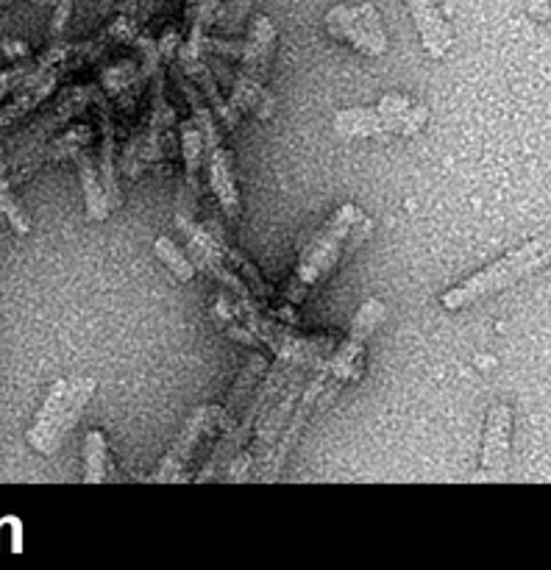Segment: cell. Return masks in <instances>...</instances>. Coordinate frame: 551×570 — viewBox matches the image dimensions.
<instances>
[{"mask_svg": "<svg viewBox=\"0 0 551 570\" xmlns=\"http://www.w3.org/2000/svg\"><path fill=\"white\" fill-rule=\"evenodd\" d=\"M373 220L354 204H343L298 250V265L284 287V298L293 306H301L309 298L312 289L321 287L328 276L348 259L365 237L371 234Z\"/></svg>", "mask_w": 551, "mask_h": 570, "instance_id": "6da1fadb", "label": "cell"}, {"mask_svg": "<svg viewBox=\"0 0 551 570\" xmlns=\"http://www.w3.org/2000/svg\"><path fill=\"white\" fill-rule=\"evenodd\" d=\"M549 265H551V237H532L529 243L506 250L501 259L484 265L482 271L468 276L465 282H460L456 287L445 289V293L440 295V304H443V309L449 312L468 309V306L482 304V301L493 298V295L527 282L529 276H534V273H540Z\"/></svg>", "mask_w": 551, "mask_h": 570, "instance_id": "7a4b0ae2", "label": "cell"}, {"mask_svg": "<svg viewBox=\"0 0 551 570\" xmlns=\"http://www.w3.org/2000/svg\"><path fill=\"white\" fill-rule=\"evenodd\" d=\"M95 390H98V379L92 376H72V379H56L48 390V399L39 406L37 417H33L31 429H28L26 440L37 454L53 456L59 451L61 440L76 429L81 421L83 410L92 401Z\"/></svg>", "mask_w": 551, "mask_h": 570, "instance_id": "3957f363", "label": "cell"}, {"mask_svg": "<svg viewBox=\"0 0 551 570\" xmlns=\"http://www.w3.org/2000/svg\"><path fill=\"white\" fill-rule=\"evenodd\" d=\"M273 48H276V28H273L270 17L256 14L243 45V59H239V72L234 78L228 104L237 111L259 117V120H267L273 115V98L265 89Z\"/></svg>", "mask_w": 551, "mask_h": 570, "instance_id": "277c9868", "label": "cell"}, {"mask_svg": "<svg viewBox=\"0 0 551 570\" xmlns=\"http://www.w3.org/2000/svg\"><path fill=\"white\" fill-rule=\"evenodd\" d=\"M178 78H181V89H184V95H187L189 109H193L195 128L200 131V154H204L206 170H209L211 193H215L223 215H226L232 223H239L243 204H239L237 178H234V154L226 148V145H223L220 131H217L215 115H211L209 106L200 100L198 89L189 87V81L184 76H178Z\"/></svg>", "mask_w": 551, "mask_h": 570, "instance_id": "5b68a950", "label": "cell"}, {"mask_svg": "<svg viewBox=\"0 0 551 570\" xmlns=\"http://www.w3.org/2000/svg\"><path fill=\"white\" fill-rule=\"evenodd\" d=\"M429 120V106L406 95H384L371 109H343L334 115V131L340 137H415Z\"/></svg>", "mask_w": 551, "mask_h": 570, "instance_id": "8992f818", "label": "cell"}, {"mask_svg": "<svg viewBox=\"0 0 551 570\" xmlns=\"http://www.w3.org/2000/svg\"><path fill=\"white\" fill-rule=\"evenodd\" d=\"M323 26H326L328 37L343 45H351V48L371 56V59H378V56L390 50L382 17H378V9L373 3L332 6L326 17H323Z\"/></svg>", "mask_w": 551, "mask_h": 570, "instance_id": "52a82bcc", "label": "cell"}, {"mask_svg": "<svg viewBox=\"0 0 551 570\" xmlns=\"http://www.w3.org/2000/svg\"><path fill=\"white\" fill-rule=\"evenodd\" d=\"M217 423H220V406L217 404L195 406V410L187 415V421L181 423V429H178L170 449H167L165 456H161L159 468L154 471L150 482H184V479H187L189 460H193L200 438H204L206 432H211Z\"/></svg>", "mask_w": 551, "mask_h": 570, "instance_id": "ba28073f", "label": "cell"}, {"mask_svg": "<svg viewBox=\"0 0 551 570\" xmlns=\"http://www.w3.org/2000/svg\"><path fill=\"white\" fill-rule=\"evenodd\" d=\"M512 451V406L504 401H495L484 421L482 438V460H479L476 482H499L510 465Z\"/></svg>", "mask_w": 551, "mask_h": 570, "instance_id": "9c48e42d", "label": "cell"}, {"mask_svg": "<svg viewBox=\"0 0 551 570\" xmlns=\"http://www.w3.org/2000/svg\"><path fill=\"white\" fill-rule=\"evenodd\" d=\"M150 117H148V131H145L142 139H134L131 142V150H128V156L122 159V165H128V176H137V167L142 165V161H150V159H159L161 156V134L170 128L173 122V109L167 106L165 100V76L161 72H156L154 78V92H150Z\"/></svg>", "mask_w": 551, "mask_h": 570, "instance_id": "30bf717a", "label": "cell"}, {"mask_svg": "<svg viewBox=\"0 0 551 570\" xmlns=\"http://www.w3.org/2000/svg\"><path fill=\"white\" fill-rule=\"evenodd\" d=\"M406 9H410L412 22H415L417 33H421L426 53L437 61L445 59L451 45H454V33H451V26L440 14L437 3L434 0H406Z\"/></svg>", "mask_w": 551, "mask_h": 570, "instance_id": "8fae6325", "label": "cell"}, {"mask_svg": "<svg viewBox=\"0 0 551 570\" xmlns=\"http://www.w3.org/2000/svg\"><path fill=\"white\" fill-rule=\"evenodd\" d=\"M100 106V161H98V173H100V184H104V193L109 198L111 209L122 204L120 195V181H117V170H115V120H111V109L109 100L98 98Z\"/></svg>", "mask_w": 551, "mask_h": 570, "instance_id": "7c38bea8", "label": "cell"}, {"mask_svg": "<svg viewBox=\"0 0 551 570\" xmlns=\"http://www.w3.org/2000/svg\"><path fill=\"white\" fill-rule=\"evenodd\" d=\"M78 161V176H81V193H83V204H87V217L89 220H106L111 212L109 198L104 193V184H100V173L95 167L92 154L87 148H76L72 150Z\"/></svg>", "mask_w": 551, "mask_h": 570, "instance_id": "4fadbf2b", "label": "cell"}, {"mask_svg": "<svg viewBox=\"0 0 551 570\" xmlns=\"http://www.w3.org/2000/svg\"><path fill=\"white\" fill-rule=\"evenodd\" d=\"M265 367H267L265 356H259V354L250 356L248 365H245V371L239 373V379H237V382H234L232 393H228V401L220 406V423H217V426L232 429L234 423H237L239 406H243L245 399H248V395L254 393L256 382H259V379L265 376Z\"/></svg>", "mask_w": 551, "mask_h": 570, "instance_id": "5bb4252c", "label": "cell"}, {"mask_svg": "<svg viewBox=\"0 0 551 570\" xmlns=\"http://www.w3.org/2000/svg\"><path fill=\"white\" fill-rule=\"evenodd\" d=\"M181 142H184V156H187V184H184V204L193 200L198 195V167L204 161L200 154V131L195 128V122H181ZM181 204V206H184Z\"/></svg>", "mask_w": 551, "mask_h": 570, "instance_id": "9a60e30c", "label": "cell"}, {"mask_svg": "<svg viewBox=\"0 0 551 570\" xmlns=\"http://www.w3.org/2000/svg\"><path fill=\"white\" fill-rule=\"evenodd\" d=\"M109 473V460H106V438L98 429H89L83 438V482L95 484L104 482Z\"/></svg>", "mask_w": 551, "mask_h": 570, "instance_id": "2e32d148", "label": "cell"}, {"mask_svg": "<svg viewBox=\"0 0 551 570\" xmlns=\"http://www.w3.org/2000/svg\"><path fill=\"white\" fill-rule=\"evenodd\" d=\"M154 254L159 256L161 265L170 267V273L178 278V282H193L195 265L187 259V256L181 254V250H178V245L173 243L170 237H159V239H156V243H154Z\"/></svg>", "mask_w": 551, "mask_h": 570, "instance_id": "e0dca14e", "label": "cell"}, {"mask_svg": "<svg viewBox=\"0 0 551 570\" xmlns=\"http://www.w3.org/2000/svg\"><path fill=\"white\" fill-rule=\"evenodd\" d=\"M70 9H72V0H59V6H56V17L53 22H50V39H53V42L61 37V31H65Z\"/></svg>", "mask_w": 551, "mask_h": 570, "instance_id": "ac0fdd59", "label": "cell"}, {"mask_svg": "<svg viewBox=\"0 0 551 570\" xmlns=\"http://www.w3.org/2000/svg\"><path fill=\"white\" fill-rule=\"evenodd\" d=\"M6 48H9V45H3V42H0V50H6Z\"/></svg>", "mask_w": 551, "mask_h": 570, "instance_id": "d6986e66", "label": "cell"}, {"mask_svg": "<svg viewBox=\"0 0 551 570\" xmlns=\"http://www.w3.org/2000/svg\"><path fill=\"white\" fill-rule=\"evenodd\" d=\"M0 3H6V0H0Z\"/></svg>", "mask_w": 551, "mask_h": 570, "instance_id": "ffe728a7", "label": "cell"}]
</instances>
